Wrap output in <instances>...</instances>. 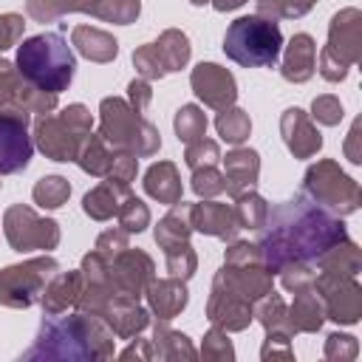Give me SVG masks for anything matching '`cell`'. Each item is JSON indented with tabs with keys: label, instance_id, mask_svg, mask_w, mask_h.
Returning <instances> with one entry per match:
<instances>
[{
	"label": "cell",
	"instance_id": "36",
	"mask_svg": "<svg viewBox=\"0 0 362 362\" xmlns=\"http://www.w3.org/2000/svg\"><path fill=\"white\" fill-rule=\"evenodd\" d=\"M252 320H257L266 331L283 328V331L294 334V331L288 328V320H286V303H283V297L274 294V291H266L263 297H257V300L252 303Z\"/></svg>",
	"mask_w": 362,
	"mask_h": 362
},
{
	"label": "cell",
	"instance_id": "58",
	"mask_svg": "<svg viewBox=\"0 0 362 362\" xmlns=\"http://www.w3.org/2000/svg\"><path fill=\"white\" fill-rule=\"evenodd\" d=\"M317 0H280V11H283V20H297L303 14H308L314 8Z\"/></svg>",
	"mask_w": 362,
	"mask_h": 362
},
{
	"label": "cell",
	"instance_id": "35",
	"mask_svg": "<svg viewBox=\"0 0 362 362\" xmlns=\"http://www.w3.org/2000/svg\"><path fill=\"white\" fill-rule=\"evenodd\" d=\"M232 212H235V221H238L240 229H260L263 221H266L269 204H266V198L257 195L255 189H243V192L235 195Z\"/></svg>",
	"mask_w": 362,
	"mask_h": 362
},
{
	"label": "cell",
	"instance_id": "4",
	"mask_svg": "<svg viewBox=\"0 0 362 362\" xmlns=\"http://www.w3.org/2000/svg\"><path fill=\"white\" fill-rule=\"evenodd\" d=\"M99 136L107 141L110 150L133 153L136 158H147L158 153L161 133L153 122H147L141 113H136L127 99L122 96H105L99 105Z\"/></svg>",
	"mask_w": 362,
	"mask_h": 362
},
{
	"label": "cell",
	"instance_id": "50",
	"mask_svg": "<svg viewBox=\"0 0 362 362\" xmlns=\"http://www.w3.org/2000/svg\"><path fill=\"white\" fill-rule=\"evenodd\" d=\"M280 274V283L286 291H305V288H314V277H317V269L314 266H286Z\"/></svg>",
	"mask_w": 362,
	"mask_h": 362
},
{
	"label": "cell",
	"instance_id": "39",
	"mask_svg": "<svg viewBox=\"0 0 362 362\" xmlns=\"http://www.w3.org/2000/svg\"><path fill=\"white\" fill-rule=\"evenodd\" d=\"M164 255H167V272H170V277L189 280V277L195 274V269H198V255H195V249L189 246V240L164 249Z\"/></svg>",
	"mask_w": 362,
	"mask_h": 362
},
{
	"label": "cell",
	"instance_id": "15",
	"mask_svg": "<svg viewBox=\"0 0 362 362\" xmlns=\"http://www.w3.org/2000/svg\"><path fill=\"white\" fill-rule=\"evenodd\" d=\"M3 110H25V113H54L57 93H45L31 88L14 68V62L0 59V113Z\"/></svg>",
	"mask_w": 362,
	"mask_h": 362
},
{
	"label": "cell",
	"instance_id": "49",
	"mask_svg": "<svg viewBox=\"0 0 362 362\" xmlns=\"http://www.w3.org/2000/svg\"><path fill=\"white\" fill-rule=\"evenodd\" d=\"M136 173H139V158L133 153H122V150H113V161H110V170L105 178L110 181H119V184H127L136 181Z\"/></svg>",
	"mask_w": 362,
	"mask_h": 362
},
{
	"label": "cell",
	"instance_id": "33",
	"mask_svg": "<svg viewBox=\"0 0 362 362\" xmlns=\"http://www.w3.org/2000/svg\"><path fill=\"white\" fill-rule=\"evenodd\" d=\"M110 161H113V150L107 147V141H105L99 133H88V136H85V141L79 144L76 164H79L88 175L105 178V175H107V170H110Z\"/></svg>",
	"mask_w": 362,
	"mask_h": 362
},
{
	"label": "cell",
	"instance_id": "20",
	"mask_svg": "<svg viewBox=\"0 0 362 362\" xmlns=\"http://www.w3.org/2000/svg\"><path fill=\"white\" fill-rule=\"evenodd\" d=\"M147 305H150V314L158 317V320H175L187 303H189V291H187V280H178V277H161V280H150L147 291Z\"/></svg>",
	"mask_w": 362,
	"mask_h": 362
},
{
	"label": "cell",
	"instance_id": "37",
	"mask_svg": "<svg viewBox=\"0 0 362 362\" xmlns=\"http://www.w3.org/2000/svg\"><path fill=\"white\" fill-rule=\"evenodd\" d=\"M31 198H34V204L42 206V209H59V206L71 198V184H68V178H62V175H45V178H40V181L34 184Z\"/></svg>",
	"mask_w": 362,
	"mask_h": 362
},
{
	"label": "cell",
	"instance_id": "12",
	"mask_svg": "<svg viewBox=\"0 0 362 362\" xmlns=\"http://www.w3.org/2000/svg\"><path fill=\"white\" fill-rule=\"evenodd\" d=\"M314 291L322 300L325 320H334L337 325H354L362 317V286L351 274H334V272H317Z\"/></svg>",
	"mask_w": 362,
	"mask_h": 362
},
{
	"label": "cell",
	"instance_id": "62",
	"mask_svg": "<svg viewBox=\"0 0 362 362\" xmlns=\"http://www.w3.org/2000/svg\"><path fill=\"white\" fill-rule=\"evenodd\" d=\"M0 184H3V181H0Z\"/></svg>",
	"mask_w": 362,
	"mask_h": 362
},
{
	"label": "cell",
	"instance_id": "14",
	"mask_svg": "<svg viewBox=\"0 0 362 362\" xmlns=\"http://www.w3.org/2000/svg\"><path fill=\"white\" fill-rule=\"evenodd\" d=\"M31 113L3 110L0 113V175H11L28 167L34 153V139L28 136Z\"/></svg>",
	"mask_w": 362,
	"mask_h": 362
},
{
	"label": "cell",
	"instance_id": "30",
	"mask_svg": "<svg viewBox=\"0 0 362 362\" xmlns=\"http://www.w3.org/2000/svg\"><path fill=\"white\" fill-rule=\"evenodd\" d=\"M150 345H153V359H164V362H178V359H195L198 356L189 337L181 334V331H173L164 320L156 322Z\"/></svg>",
	"mask_w": 362,
	"mask_h": 362
},
{
	"label": "cell",
	"instance_id": "8",
	"mask_svg": "<svg viewBox=\"0 0 362 362\" xmlns=\"http://www.w3.org/2000/svg\"><path fill=\"white\" fill-rule=\"evenodd\" d=\"M362 59V11L339 8L328 23V42L320 51V76L325 82H342L348 71Z\"/></svg>",
	"mask_w": 362,
	"mask_h": 362
},
{
	"label": "cell",
	"instance_id": "28",
	"mask_svg": "<svg viewBox=\"0 0 362 362\" xmlns=\"http://www.w3.org/2000/svg\"><path fill=\"white\" fill-rule=\"evenodd\" d=\"M71 45L90 62H113L119 54L116 37L93 25H76L71 31Z\"/></svg>",
	"mask_w": 362,
	"mask_h": 362
},
{
	"label": "cell",
	"instance_id": "56",
	"mask_svg": "<svg viewBox=\"0 0 362 362\" xmlns=\"http://www.w3.org/2000/svg\"><path fill=\"white\" fill-rule=\"evenodd\" d=\"M99 3H102V0H54L59 17H62V14H90V17H96Z\"/></svg>",
	"mask_w": 362,
	"mask_h": 362
},
{
	"label": "cell",
	"instance_id": "31",
	"mask_svg": "<svg viewBox=\"0 0 362 362\" xmlns=\"http://www.w3.org/2000/svg\"><path fill=\"white\" fill-rule=\"evenodd\" d=\"M153 45H156V54H158V59H161V65H164L167 74L187 68L189 54H192V45H189V37L184 31L167 28V31L158 34V40Z\"/></svg>",
	"mask_w": 362,
	"mask_h": 362
},
{
	"label": "cell",
	"instance_id": "18",
	"mask_svg": "<svg viewBox=\"0 0 362 362\" xmlns=\"http://www.w3.org/2000/svg\"><path fill=\"white\" fill-rule=\"evenodd\" d=\"M280 136L294 158H311L322 150V136L303 107H288L280 116Z\"/></svg>",
	"mask_w": 362,
	"mask_h": 362
},
{
	"label": "cell",
	"instance_id": "44",
	"mask_svg": "<svg viewBox=\"0 0 362 362\" xmlns=\"http://www.w3.org/2000/svg\"><path fill=\"white\" fill-rule=\"evenodd\" d=\"M189 187L198 198H215V195L226 192V178L215 167H198V170H192Z\"/></svg>",
	"mask_w": 362,
	"mask_h": 362
},
{
	"label": "cell",
	"instance_id": "19",
	"mask_svg": "<svg viewBox=\"0 0 362 362\" xmlns=\"http://www.w3.org/2000/svg\"><path fill=\"white\" fill-rule=\"evenodd\" d=\"M189 221H192V232L221 238L226 243L238 240V232H240L232 206L221 204V201H212V198H204L201 204H192L189 206Z\"/></svg>",
	"mask_w": 362,
	"mask_h": 362
},
{
	"label": "cell",
	"instance_id": "59",
	"mask_svg": "<svg viewBox=\"0 0 362 362\" xmlns=\"http://www.w3.org/2000/svg\"><path fill=\"white\" fill-rule=\"evenodd\" d=\"M255 14L263 17V20H283V11H280V0H255Z\"/></svg>",
	"mask_w": 362,
	"mask_h": 362
},
{
	"label": "cell",
	"instance_id": "16",
	"mask_svg": "<svg viewBox=\"0 0 362 362\" xmlns=\"http://www.w3.org/2000/svg\"><path fill=\"white\" fill-rule=\"evenodd\" d=\"M206 320L215 328L223 331H246L252 322V300H246L240 291H235L221 272L212 280L209 300H206Z\"/></svg>",
	"mask_w": 362,
	"mask_h": 362
},
{
	"label": "cell",
	"instance_id": "11",
	"mask_svg": "<svg viewBox=\"0 0 362 362\" xmlns=\"http://www.w3.org/2000/svg\"><path fill=\"white\" fill-rule=\"evenodd\" d=\"M3 232L14 252H51L59 246V223L25 204H11L3 212Z\"/></svg>",
	"mask_w": 362,
	"mask_h": 362
},
{
	"label": "cell",
	"instance_id": "24",
	"mask_svg": "<svg viewBox=\"0 0 362 362\" xmlns=\"http://www.w3.org/2000/svg\"><path fill=\"white\" fill-rule=\"evenodd\" d=\"M260 175V156L252 147H232L223 156V178H226V192L235 198L243 189H255Z\"/></svg>",
	"mask_w": 362,
	"mask_h": 362
},
{
	"label": "cell",
	"instance_id": "43",
	"mask_svg": "<svg viewBox=\"0 0 362 362\" xmlns=\"http://www.w3.org/2000/svg\"><path fill=\"white\" fill-rule=\"evenodd\" d=\"M215 161H221V147H218V141H212V139H206V136L189 141L187 150H184V164H187L189 170L215 167Z\"/></svg>",
	"mask_w": 362,
	"mask_h": 362
},
{
	"label": "cell",
	"instance_id": "46",
	"mask_svg": "<svg viewBox=\"0 0 362 362\" xmlns=\"http://www.w3.org/2000/svg\"><path fill=\"white\" fill-rule=\"evenodd\" d=\"M356 354H359V342H356V337H351V334H339V331H334V334L325 337L322 356H325L328 362H351V359H356Z\"/></svg>",
	"mask_w": 362,
	"mask_h": 362
},
{
	"label": "cell",
	"instance_id": "60",
	"mask_svg": "<svg viewBox=\"0 0 362 362\" xmlns=\"http://www.w3.org/2000/svg\"><path fill=\"white\" fill-rule=\"evenodd\" d=\"M215 11H232V8H240L246 0H209Z\"/></svg>",
	"mask_w": 362,
	"mask_h": 362
},
{
	"label": "cell",
	"instance_id": "41",
	"mask_svg": "<svg viewBox=\"0 0 362 362\" xmlns=\"http://www.w3.org/2000/svg\"><path fill=\"white\" fill-rule=\"evenodd\" d=\"M139 14H141L139 0H102L99 11H96V20L116 23V25H130V23H136Z\"/></svg>",
	"mask_w": 362,
	"mask_h": 362
},
{
	"label": "cell",
	"instance_id": "9",
	"mask_svg": "<svg viewBox=\"0 0 362 362\" xmlns=\"http://www.w3.org/2000/svg\"><path fill=\"white\" fill-rule=\"evenodd\" d=\"M59 272V263L51 255L28 257L23 263H11L0 272V305L6 308H31L40 303L45 283Z\"/></svg>",
	"mask_w": 362,
	"mask_h": 362
},
{
	"label": "cell",
	"instance_id": "42",
	"mask_svg": "<svg viewBox=\"0 0 362 362\" xmlns=\"http://www.w3.org/2000/svg\"><path fill=\"white\" fill-rule=\"evenodd\" d=\"M201 356L209 359V362H232V359H235V348H232V342H229V331L212 325V328L204 334Z\"/></svg>",
	"mask_w": 362,
	"mask_h": 362
},
{
	"label": "cell",
	"instance_id": "34",
	"mask_svg": "<svg viewBox=\"0 0 362 362\" xmlns=\"http://www.w3.org/2000/svg\"><path fill=\"white\" fill-rule=\"evenodd\" d=\"M215 130H218V136H221L226 144L238 147V144H243V141L249 139V133H252V119H249L246 110H240V107L232 105V107L218 110V116H215Z\"/></svg>",
	"mask_w": 362,
	"mask_h": 362
},
{
	"label": "cell",
	"instance_id": "10",
	"mask_svg": "<svg viewBox=\"0 0 362 362\" xmlns=\"http://www.w3.org/2000/svg\"><path fill=\"white\" fill-rule=\"evenodd\" d=\"M221 277L240 291L246 300H257L266 291H272V272L263 266V257L257 252V243L249 240H229L226 252H223V266H221Z\"/></svg>",
	"mask_w": 362,
	"mask_h": 362
},
{
	"label": "cell",
	"instance_id": "23",
	"mask_svg": "<svg viewBox=\"0 0 362 362\" xmlns=\"http://www.w3.org/2000/svg\"><path fill=\"white\" fill-rule=\"evenodd\" d=\"M317 71V42L311 34H294L286 45V54H283V62H280V74L286 82H308Z\"/></svg>",
	"mask_w": 362,
	"mask_h": 362
},
{
	"label": "cell",
	"instance_id": "17",
	"mask_svg": "<svg viewBox=\"0 0 362 362\" xmlns=\"http://www.w3.org/2000/svg\"><path fill=\"white\" fill-rule=\"evenodd\" d=\"M189 85H192V93L212 110L232 107L238 99L235 76L218 62H198L189 74Z\"/></svg>",
	"mask_w": 362,
	"mask_h": 362
},
{
	"label": "cell",
	"instance_id": "38",
	"mask_svg": "<svg viewBox=\"0 0 362 362\" xmlns=\"http://www.w3.org/2000/svg\"><path fill=\"white\" fill-rule=\"evenodd\" d=\"M173 127H175L178 141L189 144V141L206 136V113H204L198 105H181V107L175 110Z\"/></svg>",
	"mask_w": 362,
	"mask_h": 362
},
{
	"label": "cell",
	"instance_id": "47",
	"mask_svg": "<svg viewBox=\"0 0 362 362\" xmlns=\"http://www.w3.org/2000/svg\"><path fill=\"white\" fill-rule=\"evenodd\" d=\"M291 337H294V334H288V331H283V328L266 331V339H263V348H260V359H263V362H269V359H294Z\"/></svg>",
	"mask_w": 362,
	"mask_h": 362
},
{
	"label": "cell",
	"instance_id": "22",
	"mask_svg": "<svg viewBox=\"0 0 362 362\" xmlns=\"http://www.w3.org/2000/svg\"><path fill=\"white\" fill-rule=\"evenodd\" d=\"M99 317L110 325L116 339H133L136 334H141L150 325V311L141 308L139 300H130V297H113L102 308Z\"/></svg>",
	"mask_w": 362,
	"mask_h": 362
},
{
	"label": "cell",
	"instance_id": "5",
	"mask_svg": "<svg viewBox=\"0 0 362 362\" xmlns=\"http://www.w3.org/2000/svg\"><path fill=\"white\" fill-rule=\"evenodd\" d=\"M283 34L274 20L257 14L238 17L223 34V54L243 68H272L280 59Z\"/></svg>",
	"mask_w": 362,
	"mask_h": 362
},
{
	"label": "cell",
	"instance_id": "45",
	"mask_svg": "<svg viewBox=\"0 0 362 362\" xmlns=\"http://www.w3.org/2000/svg\"><path fill=\"white\" fill-rule=\"evenodd\" d=\"M133 65H136V74L141 79H147V82H156V79H164L167 76V71H164V65H161L153 42H144V45H139L133 51Z\"/></svg>",
	"mask_w": 362,
	"mask_h": 362
},
{
	"label": "cell",
	"instance_id": "26",
	"mask_svg": "<svg viewBox=\"0 0 362 362\" xmlns=\"http://www.w3.org/2000/svg\"><path fill=\"white\" fill-rule=\"evenodd\" d=\"M141 184H144V192L153 201L167 204V206H173L175 201H181V192H184L178 167L173 161H156V164H150Z\"/></svg>",
	"mask_w": 362,
	"mask_h": 362
},
{
	"label": "cell",
	"instance_id": "32",
	"mask_svg": "<svg viewBox=\"0 0 362 362\" xmlns=\"http://www.w3.org/2000/svg\"><path fill=\"white\" fill-rule=\"evenodd\" d=\"M317 272H334V274H351V277H356L362 272V249L351 238H345V240L334 243L317 260Z\"/></svg>",
	"mask_w": 362,
	"mask_h": 362
},
{
	"label": "cell",
	"instance_id": "25",
	"mask_svg": "<svg viewBox=\"0 0 362 362\" xmlns=\"http://www.w3.org/2000/svg\"><path fill=\"white\" fill-rule=\"evenodd\" d=\"M286 320H288V328L294 334H317L325 322V308H322L320 294L314 288L297 291L294 303L286 305Z\"/></svg>",
	"mask_w": 362,
	"mask_h": 362
},
{
	"label": "cell",
	"instance_id": "2",
	"mask_svg": "<svg viewBox=\"0 0 362 362\" xmlns=\"http://www.w3.org/2000/svg\"><path fill=\"white\" fill-rule=\"evenodd\" d=\"M116 334L110 325L88 311H76L68 317H45L31 348L23 359H62V362H88V359H110L116 354Z\"/></svg>",
	"mask_w": 362,
	"mask_h": 362
},
{
	"label": "cell",
	"instance_id": "13",
	"mask_svg": "<svg viewBox=\"0 0 362 362\" xmlns=\"http://www.w3.org/2000/svg\"><path fill=\"white\" fill-rule=\"evenodd\" d=\"M153 277H156V263L141 249H130L127 246L124 252H119L116 257L107 260V283L122 297L141 300Z\"/></svg>",
	"mask_w": 362,
	"mask_h": 362
},
{
	"label": "cell",
	"instance_id": "48",
	"mask_svg": "<svg viewBox=\"0 0 362 362\" xmlns=\"http://www.w3.org/2000/svg\"><path fill=\"white\" fill-rule=\"evenodd\" d=\"M311 119H317V122L325 124V127L339 124V122H342V102H339L337 96H331V93L317 96V99L311 102Z\"/></svg>",
	"mask_w": 362,
	"mask_h": 362
},
{
	"label": "cell",
	"instance_id": "55",
	"mask_svg": "<svg viewBox=\"0 0 362 362\" xmlns=\"http://www.w3.org/2000/svg\"><path fill=\"white\" fill-rule=\"evenodd\" d=\"M25 11L37 23H54V20H59V11H57L54 0H25Z\"/></svg>",
	"mask_w": 362,
	"mask_h": 362
},
{
	"label": "cell",
	"instance_id": "29",
	"mask_svg": "<svg viewBox=\"0 0 362 362\" xmlns=\"http://www.w3.org/2000/svg\"><path fill=\"white\" fill-rule=\"evenodd\" d=\"M189 206L192 204H184V201H175L170 206V212L164 218H158L156 229H153V238L161 249H170L175 243H187L189 235H192V221H189Z\"/></svg>",
	"mask_w": 362,
	"mask_h": 362
},
{
	"label": "cell",
	"instance_id": "6",
	"mask_svg": "<svg viewBox=\"0 0 362 362\" xmlns=\"http://www.w3.org/2000/svg\"><path fill=\"white\" fill-rule=\"evenodd\" d=\"M93 127V116L85 105L74 102L59 113H45L34 122V144L51 161H76L79 144Z\"/></svg>",
	"mask_w": 362,
	"mask_h": 362
},
{
	"label": "cell",
	"instance_id": "54",
	"mask_svg": "<svg viewBox=\"0 0 362 362\" xmlns=\"http://www.w3.org/2000/svg\"><path fill=\"white\" fill-rule=\"evenodd\" d=\"M345 158L351 164H362V119H354L345 139Z\"/></svg>",
	"mask_w": 362,
	"mask_h": 362
},
{
	"label": "cell",
	"instance_id": "21",
	"mask_svg": "<svg viewBox=\"0 0 362 362\" xmlns=\"http://www.w3.org/2000/svg\"><path fill=\"white\" fill-rule=\"evenodd\" d=\"M82 288H85V280H82L79 269L76 272H57L45 283L42 297H40L42 317H57V314H65L68 308H76Z\"/></svg>",
	"mask_w": 362,
	"mask_h": 362
},
{
	"label": "cell",
	"instance_id": "7",
	"mask_svg": "<svg viewBox=\"0 0 362 362\" xmlns=\"http://www.w3.org/2000/svg\"><path fill=\"white\" fill-rule=\"evenodd\" d=\"M300 192L308 201H314L317 206L337 215V218L354 215L362 204L359 184L334 158H320L317 164H311L303 175V189Z\"/></svg>",
	"mask_w": 362,
	"mask_h": 362
},
{
	"label": "cell",
	"instance_id": "53",
	"mask_svg": "<svg viewBox=\"0 0 362 362\" xmlns=\"http://www.w3.org/2000/svg\"><path fill=\"white\" fill-rule=\"evenodd\" d=\"M150 99H153V88H150V82H147V79H141V76H136V79L127 85V105H130L136 113H141V116H144V110H147Z\"/></svg>",
	"mask_w": 362,
	"mask_h": 362
},
{
	"label": "cell",
	"instance_id": "1",
	"mask_svg": "<svg viewBox=\"0 0 362 362\" xmlns=\"http://www.w3.org/2000/svg\"><path fill=\"white\" fill-rule=\"evenodd\" d=\"M345 238V223L300 192L266 212V221L257 229V252L272 274L286 266L317 269V260Z\"/></svg>",
	"mask_w": 362,
	"mask_h": 362
},
{
	"label": "cell",
	"instance_id": "40",
	"mask_svg": "<svg viewBox=\"0 0 362 362\" xmlns=\"http://www.w3.org/2000/svg\"><path fill=\"white\" fill-rule=\"evenodd\" d=\"M116 218H119V226H122L127 235H130V232H144V229L150 226V209H147V204H144L141 198H136V195H127V198L122 201Z\"/></svg>",
	"mask_w": 362,
	"mask_h": 362
},
{
	"label": "cell",
	"instance_id": "27",
	"mask_svg": "<svg viewBox=\"0 0 362 362\" xmlns=\"http://www.w3.org/2000/svg\"><path fill=\"white\" fill-rule=\"evenodd\" d=\"M127 195H130V187H127V184H119V181L105 178V181L96 184L90 192H85L82 209H85V215L93 218V221H110V218L119 212V206H122V201H124Z\"/></svg>",
	"mask_w": 362,
	"mask_h": 362
},
{
	"label": "cell",
	"instance_id": "52",
	"mask_svg": "<svg viewBox=\"0 0 362 362\" xmlns=\"http://www.w3.org/2000/svg\"><path fill=\"white\" fill-rule=\"evenodd\" d=\"M23 28H25L23 14H17V11H6V14H0V51L17 45L20 37H23Z\"/></svg>",
	"mask_w": 362,
	"mask_h": 362
},
{
	"label": "cell",
	"instance_id": "51",
	"mask_svg": "<svg viewBox=\"0 0 362 362\" xmlns=\"http://www.w3.org/2000/svg\"><path fill=\"white\" fill-rule=\"evenodd\" d=\"M127 246H130V243H127V232H124L122 226H116V229H105V232L96 238V246H93V249H96L102 257L110 260V257H116L119 252H124Z\"/></svg>",
	"mask_w": 362,
	"mask_h": 362
},
{
	"label": "cell",
	"instance_id": "57",
	"mask_svg": "<svg viewBox=\"0 0 362 362\" xmlns=\"http://www.w3.org/2000/svg\"><path fill=\"white\" fill-rule=\"evenodd\" d=\"M119 359H153V345H150V339H141L139 334H136V339L119 354Z\"/></svg>",
	"mask_w": 362,
	"mask_h": 362
},
{
	"label": "cell",
	"instance_id": "61",
	"mask_svg": "<svg viewBox=\"0 0 362 362\" xmlns=\"http://www.w3.org/2000/svg\"><path fill=\"white\" fill-rule=\"evenodd\" d=\"M189 3H192V6H206L209 0H189Z\"/></svg>",
	"mask_w": 362,
	"mask_h": 362
},
{
	"label": "cell",
	"instance_id": "3",
	"mask_svg": "<svg viewBox=\"0 0 362 362\" xmlns=\"http://www.w3.org/2000/svg\"><path fill=\"white\" fill-rule=\"evenodd\" d=\"M14 68L31 88L59 96L74 82L76 57H74V51L62 34L42 31V34H34L17 45Z\"/></svg>",
	"mask_w": 362,
	"mask_h": 362
}]
</instances>
